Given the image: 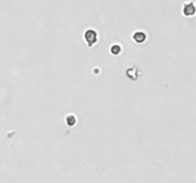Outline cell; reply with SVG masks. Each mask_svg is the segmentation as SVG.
Instances as JSON below:
<instances>
[{
	"mask_svg": "<svg viewBox=\"0 0 196 183\" xmlns=\"http://www.w3.org/2000/svg\"><path fill=\"white\" fill-rule=\"evenodd\" d=\"M110 51L114 55H118V54H120V53H121L122 48H121V46H119V45H113Z\"/></svg>",
	"mask_w": 196,
	"mask_h": 183,
	"instance_id": "obj_5",
	"label": "cell"
},
{
	"mask_svg": "<svg viewBox=\"0 0 196 183\" xmlns=\"http://www.w3.org/2000/svg\"><path fill=\"white\" fill-rule=\"evenodd\" d=\"M137 73H138L137 68L133 67V68H130V69H128V70L126 71V75H127L129 78H131V79L135 80V79H137V77H138V74H137Z\"/></svg>",
	"mask_w": 196,
	"mask_h": 183,
	"instance_id": "obj_4",
	"label": "cell"
},
{
	"mask_svg": "<svg viewBox=\"0 0 196 183\" xmlns=\"http://www.w3.org/2000/svg\"><path fill=\"white\" fill-rule=\"evenodd\" d=\"M133 39L137 42V43H143L146 41V33L143 32H136L133 34Z\"/></svg>",
	"mask_w": 196,
	"mask_h": 183,
	"instance_id": "obj_3",
	"label": "cell"
},
{
	"mask_svg": "<svg viewBox=\"0 0 196 183\" xmlns=\"http://www.w3.org/2000/svg\"><path fill=\"white\" fill-rule=\"evenodd\" d=\"M84 37H85V40L89 47H92V46L94 44H96L98 41V34H97L96 31L91 30V29L86 31V32L84 34Z\"/></svg>",
	"mask_w": 196,
	"mask_h": 183,
	"instance_id": "obj_1",
	"label": "cell"
},
{
	"mask_svg": "<svg viewBox=\"0 0 196 183\" xmlns=\"http://www.w3.org/2000/svg\"><path fill=\"white\" fill-rule=\"evenodd\" d=\"M194 13H195V8H194L193 3H189L184 6V15H185L189 16V15H194Z\"/></svg>",
	"mask_w": 196,
	"mask_h": 183,
	"instance_id": "obj_2",
	"label": "cell"
},
{
	"mask_svg": "<svg viewBox=\"0 0 196 183\" xmlns=\"http://www.w3.org/2000/svg\"><path fill=\"white\" fill-rule=\"evenodd\" d=\"M66 122L69 126H73L76 124V117L74 116H69L67 118H66Z\"/></svg>",
	"mask_w": 196,
	"mask_h": 183,
	"instance_id": "obj_6",
	"label": "cell"
}]
</instances>
